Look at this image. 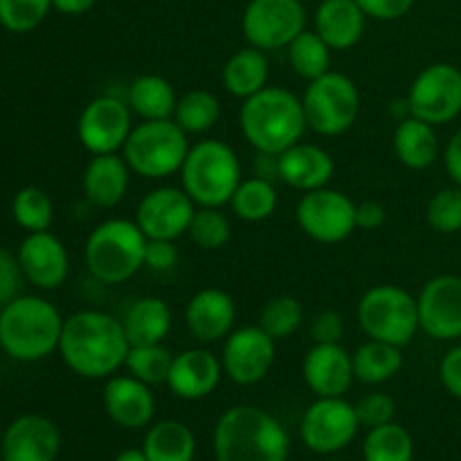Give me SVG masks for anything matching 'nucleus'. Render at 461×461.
Returning <instances> with one entry per match:
<instances>
[{
  "instance_id": "obj_29",
  "label": "nucleus",
  "mask_w": 461,
  "mask_h": 461,
  "mask_svg": "<svg viewBox=\"0 0 461 461\" xmlns=\"http://www.w3.org/2000/svg\"><path fill=\"white\" fill-rule=\"evenodd\" d=\"M270 66L264 50L243 48L234 52L223 66V86L230 95L239 99H248L266 88L268 84Z\"/></svg>"
},
{
  "instance_id": "obj_5",
  "label": "nucleus",
  "mask_w": 461,
  "mask_h": 461,
  "mask_svg": "<svg viewBox=\"0 0 461 461\" xmlns=\"http://www.w3.org/2000/svg\"><path fill=\"white\" fill-rule=\"evenodd\" d=\"M147 241L135 221H104L88 234L84 248L86 268L102 284L126 282L144 266Z\"/></svg>"
},
{
  "instance_id": "obj_36",
  "label": "nucleus",
  "mask_w": 461,
  "mask_h": 461,
  "mask_svg": "<svg viewBox=\"0 0 461 461\" xmlns=\"http://www.w3.org/2000/svg\"><path fill=\"white\" fill-rule=\"evenodd\" d=\"M221 104L210 90H189L176 104L174 120L185 133H205L219 122Z\"/></svg>"
},
{
  "instance_id": "obj_1",
  "label": "nucleus",
  "mask_w": 461,
  "mask_h": 461,
  "mask_svg": "<svg viewBox=\"0 0 461 461\" xmlns=\"http://www.w3.org/2000/svg\"><path fill=\"white\" fill-rule=\"evenodd\" d=\"M131 342L122 320L104 311H79L63 320L59 354L81 378H111L126 365Z\"/></svg>"
},
{
  "instance_id": "obj_48",
  "label": "nucleus",
  "mask_w": 461,
  "mask_h": 461,
  "mask_svg": "<svg viewBox=\"0 0 461 461\" xmlns=\"http://www.w3.org/2000/svg\"><path fill=\"white\" fill-rule=\"evenodd\" d=\"M441 385L450 396L461 401V342L441 358L439 365Z\"/></svg>"
},
{
  "instance_id": "obj_8",
  "label": "nucleus",
  "mask_w": 461,
  "mask_h": 461,
  "mask_svg": "<svg viewBox=\"0 0 461 461\" xmlns=\"http://www.w3.org/2000/svg\"><path fill=\"white\" fill-rule=\"evenodd\" d=\"M358 322L369 340L405 347L421 329L417 297L392 284L369 288L358 302Z\"/></svg>"
},
{
  "instance_id": "obj_40",
  "label": "nucleus",
  "mask_w": 461,
  "mask_h": 461,
  "mask_svg": "<svg viewBox=\"0 0 461 461\" xmlns=\"http://www.w3.org/2000/svg\"><path fill=\"white\" fill-rule=\"evenodd\" d=\"M187 234L203 250H219L230 241L232 228H230L228 216L219 212V207H198L194 212Z\"/></svg>"
},
{
  "instance_id": "obj_42",
  "label": "nucleus",
  "mask_w": 461,
  "mask_h": 461,
  "mask_svg": "<svg viewBox=\"0 0 461 461\" xmlns=\"http://www.w3.org/2000/svg\"><path fill=\"white\" fill-rule=\"evenodd\" d=\"M430 228L439 234H455L461 230V187L439 189L426 210Z\"/></svg>"
},
{
  "instance_id": "obj_14",
  "label": "nucleus",
  "mask_w": 461,
  "mask_h": 461,
  "mask_svg": "<svg viewBox=\"0 0 461 461\" xmlns=\"http://www.w3.org/2000/svg\"><path fill=\"white\" fill-rule=\"evenodd\" d=\"M131 131V108L113 95L95 97L88 106L81 111L77 122V135L86 151L93 156L102 153H117L124 149Z\"/></svg>"
},
{
  "instance_id": "obj_32",
  "label": "nucleus",
  "mask_w": 461,
  "mask_h": 461,
  "mask_svg": "<svg viewBox=\"0 0 461 461\" xmlns=\"http://www.w3.org/2000/svg\"><path fill=\"white\" fill-rule=\"evenodd\" d=\"M351 360H354V376L367 385H381L394 378L403 367L401 347L381 340H369L360 345L356 354H351Z\"/></svg>"
},
{
  "instance_id": "obj_3",
  "label": "nucleus",
  "mask_w": 461,
  "mask_h": 461,
  "mask_svg": "<svg viewBox=\"0 0 461 461\" xmlns=\"http://www.w3.org/2000/svg\"><path fill=\"white\" fill-rule=\"evenodd\" d=\"M63 318L52 302L18 295L0 309V349L18 363H39L59 351Z\"/></svg>"
},
{
  "instance_id": "obj_18",
  "label": "nucleus",
  "mask_w": 461,
  "mask_h": 461,
  "mask_svg": "<svg viewBox=\"0 0 461 461\" xmlns=\"http://www.w3.org/2000/svg\"><path fill=\"white\" fill-rule=\"evenodd\" d=\"M16 259L23 277L41 291H57L70 270L66 246L48 230L27 234L18 248Z\"/></svg>"
},
{
  "instance_id": "obj_54",
  "label": "nucleus",
  "mask_w": 461,
  "mask_h": 461,
  "mask_svg": "<svg viewBox=\"0 0 461 461\" xmlns=\"http://www.w3.org/2000/svg\"><path fill=\"white\" fill-rule=\"evenodd\" d=\"M329 461H345V459H329Z\"/></svg>"
},
{
  "instance_id": "obj_9",
  "label": "nucleus",
  "mask_w": 461,
  "mask_h": 461,
  "mask_svg": "<svg viewBox=\"0 0 461 461\" xmlns=\"http://www.w3.org/2000/svg\"><path fill=\"white\" fill-rule=\"evenodd\" d=\"M304 117L309 129L320 135H342L356 124L360 113L358 86L342 72H324L306 88Z\"/></svg>"
},
{
  "instance_id": "obj_49",
  "label": "nucleus",
  "mask_w": 461,
  "mask_h": 461,
  "mask_svg": "<svg viewBox=\"0 0 461 461\" xmlns=\"http://www.w3.org/2000/svg\"><path fill=\"white\" fill-rule=\"evenodd\" d=\"M387 219L385 207L378 201H363L356 205V228L378 230Z\"/></svg>"
},
{
  "instance_id": "obj_34",
  "label": "nucleus",
  "mask_w": 461,
  "mask_h": 461,
  "mask_svg": "<svg viewBox=\"0 0 461 461\" xmlns=\"http://www.w3.org/2000/svg\"><path fill=\"white\" fill-rule=\"evenodd\" d=\"M363 457L365 461H412V435L394 421L372 428L363 441Z\"/></svg>"
},
{
  "instance_id": "obj_10",
  "label": "nucleus",
  "mask_w": 461,
  "mask_h": 461,
  "mask_svg": "<svg viewBox=\"0 0 461 461\" xmlns=\"http://www.w3.org/2000/svg\"><path fill=\"white\" fill-rule=\"evenodd\" d=\"M410 115L441 126L461 113V70L453 63H432L423 68L408 93Z\"/></svg>"
},
{
  "instance_id": "obj_16",
  "label": "nucleus",
  "mask_w": 461,
  "mask_h": 461,
  "mask_svg": "<svg viewBox=\"0 0 461 461\" xmlns=\"http://www.w3.org/2000/svg\"><path fill=\"white\" fill-rule=\"evenodd\" d=\"M275 363V340L261 327H243L225 338L221 365L237 385H255L268 376Z\"/></svg>"
},
{
  "instance_id": "obj_7",
  "label": "nucleus",
  "mask_w": 461,
  "mask_h": 461,
  "mask_svg": "<svg viewBox=\"0 0 461 461\" xmlns=\"http://www.w3.org/2000/svg\"><path fill=\"white\" fill-rule=\"evenodd\" d=\"M187 153V133L174 117L144 120L131 131L124 144V160L129 169L149 180H160L180 171Z\"/></svg>"
},
{
  "instance_id": "obj_30",
  "label": "nucleus",
  "mask_w": 461,
  "mask_h": 461,
  "mask_svg": "<svg viewBox=\"0 0 461 461\" xmlns=\"http://www.w3.org/2000/svg\"><path fill=\"white\" fill-rule=\"evenodd\" d=\"M142 450L149 461H194L196 459V437L185 423L165 419L149 428Z\"/></svg>"
},
{
  "instance_id": "obj_33",
  "label": "nucleus",
  "mask_w": 461,
  "mask_h": 461,
  "mask_svg": "<svg viewBox=\"0 0 461 461\" xmlns=\"http://www.w3.org/2000/svg\"><path fill=\"white\" fill-rule=\"evenodd\" d=\"M230 205L241 221L259 223L277 210V189H275L273 180L259 178V176L241 180Z\"/></svg>"
},
{
  "instance_id": "obj_53",
  "label": "nucleus",
  "mask_w": 461,
  "mask_h": 461,
  "mask_svg": "<svg viewBox=\"0 0 461 461\" xmlns=\"http://www.w3.org/2000/svg\"><path fill=\"white\" fill-rule=\"evenodd\" d=\"M0 457H3V435H0Z\"/></svg>"
},
{
  "instance_id": "obj_19",
  "label": "nucleus",
  "mask_w": 461,
  "mask_h": 461,
  "mask_svg": "<svg viewBox=\"0 0 461 461\" xmlns=\"http://www.w3.org/2000/svg\"><path fill=\"white\" fill-rule=\"evenodd\" d=\"M61 432L43 414H23L3 432V461H57Z\"/></svg>"
},
{
  "instance_id": "obj_6",
  "label": "nucleus",
  "mask_w": 461,
  "mask_h": 461,
  "mask_svg": "<svg viewBox=\"0 0 461 461\" xmlns=\"http://www.w3.org/2000/svg\"><path fill=\"white\" fill-rule=\"evenodd\" d=\"M180 176L183 189L198 207H221L232 201L241 183V162L230 144L203 140L189 147Z\"/></svg>"
},
{
  "instance_id": "obj_20",
  "label": "nucleus",
  "mask_w": 461,
  "mask_h": 461,
  "mask_svg": "<svg viewBox=\"0 0 461 461\" xmlns=\"http://www.w3.org/2000/svg\"><path fill=\"white\" fill-rule=\"evenodd\" d=\"M104 410L115 426L126 430L147 428L156 417L151 385L135 376H111L104 387Z\"/></svg>"
},
{
  "instance_id": "obj_51",
  "label": "nucleus",
  "mask_w": 461,
  "mask_h": 461,
  "mask_svg": "<svg viewBox=\"0 0 461 461\" xmlns=\"http://www.w3.org/2000/svg\"><path fill=\"white\" fill-rule=\"evenodd\" d=\"M95 3H97V0H52V7L57 9V12L68 14V16H81V14H86L88 9H93Z\"/></svg>"
},
{
  "instance_id": "obj_27",
  "label": "nucleus",
  "mask_w": 461,
  "mask_h": 461,
  "mask_svg": "<svg viewBox=\"0 0 461 461\" xmlns=\"http://www.w3.org/2000/svg\"><path fill=\"white\" fill-rule=\"evenodd\" d=\"M122 324L131 347L160 345L171 331V309L160 297H140L129 306Z\"/></svg>"
},
{
  "instance_id": "obj_2",
  "label": "nucleus",
  "mask_w": 461,
  "mask_h": 461,
  "mask_svg": "<svg viewBox=\"0 0 461 461\" xmlns=\"http://www.w3.org/2000/svg\"><path fill=\"white\" fill-rule=\"evenodd\" d=\"M216 461H286L291 439L286 428L266 410L234 405L214 426Z\"/></svg>"
},
{
  "instance_id": "obj_17",
  "label": "nucleus",
  "mask_w": 461,
  "mask_h": 461,
  "mask_svg": "<svg viewBox=\"0 0 461 461\" xmlns=\"http://www.w3.org/2000/svg\"><path fill=\"white\" fill-rule=\"evenodd\" d=\"M196 212V203L185 189L158 187L140 201L135 212V223L147 239H165L176 241L189 230Z\"/></svg>"
},
{
  "instance_id": "obj_11",
  "label": "nucleus",
  "mask_w": 461,
  "mask_h": 461,
  "mask_svg": "<svg viewBox=\"0 0 461 461\" xmlns=\"http://www.w3.org/2000/svg\"><path fill=\"white\" fill-rule=\"evenodd\" d=\"M297 225L318 243H340L354 234L356 203L338 189H313L300 198L295 210Z\"/></svg>"
},
{
  "instance_id": "obj_45",
  "label": "nucleus",
  "mask_w": 461,
  "mask_h": 461,
  "mask_svg": "<svg viewBox=\"0 0 461 461\" xmlns=\"http://www.w3.org/2000/svg\"><path fill=\"white\" fill-rule=\"evenodd\" d=\"M21 279L23 273L21 266H18V259L12 252L0 248V309H5L14 297H18Z\"/></svg>"
},
{
  "instance_id": "obj_35",
  "label": "nucleus",
  "mask_w": 461,
  "mask_h": 461,
  "mask_svg": "<svg viewBox=\"0 0 461 461\" xmlns=\"http://www.w3.org/2000/svg\"><path fill=\"white\" fill-rule=\"evenodd\" d=\"M288 61L295 75L313 81L329 72L331 66V48L322 41L318 32H302L288 45Z\"/></svg>"
},
{
  "instance_id": "obj_50",
  "label": "nucleus",
  "mask_w": 461,
  "mask_h": 461,
  "mask_svg": "<svg viewBox=\"0 0 461 461\" xmlns=\"http://www.w3.org/2000/svg\"><path fill=\"white\" fill-rule=\"evenodd\" d=\"M444 165L448 171L450 180H453L457 187H461V129L455 131L453 138L448 140L444 149Z\"/></svg>"
},
{
  "instance_id": "obj_52",
  "label": "nucleus",
  "mask_w": 461,
  "mask_h": 461,
  "mask_svg": "<svg viewBox=\"0 0 461 461\" xmlns=\"http://www.w3.org/2000/svg\"><path fill=\"white\" fill-rule=\"evenodd\" d=\"M115 461H149L142 448H124L122 453H117Z\"/></svg>"
},
{
  "instance_id": "obj_55",
  "label": "nucleus",
  "mask_w": 461,
  "mask_h": 461,
  "mask_svg": "<svg viewBox=\"0 0 461 461\" xmlns=\"http://www.w3.org/2000/svg\"><path fill=\"white\" fill-rule=\"evenodd\" d=\"M0 461H3V459H0Z\"/></svg>"
},
{
  "instance_id": "obj_13",
  "label": "nucleus",
  "mask_w": 461,
  "mask_h": 461,
  "mask_svg": "<svg viewBox=\"0 0 461 461\" xmlns=\"http://www.w3.org/2000/svg\"><path fill=\"white\" fill-rule=\"evenodd\" d=\"M306 14L300 0H250L243 12V36L252 48H288L304 32Z\"/></svg>"
},
{
  "instance_id": "obj_12",
  "label": "nucleus",
  "mask_w": 461,
  "mask_h": 461,
  "mask_svg": "<svg viewBox=\"0 0 461 461\" xmlns=\"http://www.w3.org/2000/svg\"><path fill=\"white\" fill-rule=\"evenodd\" d=\"M358 414L356 405L342 396L318 399L304 412L300 437L311 453L333 455L345 450L358 435Z\"/></svg>"
},
{
  "instance_id": "obj_46",
  "label": "nucleus",
  "mask_w": 461,
  "mask_h": 461,
  "mask_svg": "<svg viewBox=\"0 0 461 461\" xmlns=\"http://www.w3.org/2000/svg\"><path fill=\"white\" fill-rule=\"evenodd\" d=\"M178 261V248L174 241H165V239H149L147 252H144V266L153 273H167Z\"/></svg>"
},
{
  "instance_id": "obj_28",
  "label": "nucleus",
  "mask_w": 461,
  "mask_h": 461,
  "mask_svg": "<svg viewBox=\"0 0 461 461\" xmlns=\"http://www.w3.org/2000/svg\"><path fill=\"white\" fill-rule=\"evenodd\" d=\"M394 151L408 169L421 171L439 158V140L435 126L417 117H405L394 131Z\"/></svg>"
},
{
  "instance_id": "obj_25",
  "label": "nucleus",
  "mask_w": 461,
  "mask_h": 461,
  "mask_svg": "<svg viewBox=\"0 0 461 461\" xmlns=\"http://www.w3.org/2000/svg\"><path fill=\"white\" fill-rule=\"evenodd\" d=\"M129 176L131 169L124 156H117V153L93 156V160L86 165L84 180H81L84 196L102 210L120 205L129 189Z\"/></svg>"
},
{
  "instance_id": "obj_15",
  "label": "nucleus",
  "mask_w": 461,
  "mask_h": 461,
  "mask_svg": "<svg viewBox=\"0 0 461 461\" xmlns=\"http://www.w3.org/2000/svg\"><path fill=\"white\" fill-rule=\"evenodd\" d=\"M419 327L439 342L461 340V277L439 275L417 297Z\"/></svg>"
},
{
  "instance_id": "obj_26",
  "label": "nucleus",
  "mask_w": 461,
  "mask_h": 461,
  "mask_svg": "<svg viewBox=\"0 0 461 461\" xmlns=\"http://www.w3.org/2000/svg\"><path fill=\"white\" fill-rule=\"evenodd\" d=\"M365 14L356 0H322L315 12V32L331 50H349L360 41Z\"/></svg>"
},
{
  "instance_id": "obj_39",
  "label": "nucleus",
  "mask_w": 461,
  "mask_h": 461,
  "mask_svg": "<svg viewBox=\"0 0 461 461\" xmlns=\"http://www.w3.org/2000/svg\"><path fill=\"white\" fill-rule=\"evenodd\" d=\"M304 311L302 304L291 295H282L270 300L259 315V327L268 333L273 340H284L300 329Z\"/></svg>"
},
{
  "instance_id": "obj_47",
  "label": "nucleus",
  "mask_w": 461,
  "mask_h": 461,
  "mask_svg": "<svg viewBox=\"0 0 461 461\" xmlns=\"http://www.w3.org/2000/svg\"><path fill=\"white\" fill-rule=\"evenodd\" d=\"M365 16L376 21H396L412 9L414 0H356Z\"/></svg>"
},
{
  "instance_id": "obj_23",
  "label": "nucleus",
  "mask_w": 461,
  "mask_h": 461,
  "mask_svg": "<svg viewBox=\"0 0 461 461\" xmlns=\"http://www.w3.org/2000/svg\"><path fill=\"white\" fill-rule=\"evenodd\" d=\"M221 376H223L221 358L207 349H187L174 356L167 387L178 399L201 401L219 387Z\"/></svg>"
},
{
  "instance_id": "obj_24",
  "label": "nucleus",
  "mask_w": 461,
  "mask_h": 461,
  "mask_svg": "<svg viewBox=\"0 0 461 461\" xmlns=\"http://www.w3.org/2000/svg\"><path fill=\"white\" fill-rule=\"evenodd\" d=\"M279 178L293 189L300 192H313V189L327 187L333 178V158L327 149L318 144L297 142L277 156Z\"/></svg>"
},
{
  "instance_id": "obj_22",
  "label": "nucleus",
  "mask_w": 461,
  "mask_h": 461,
  "mask_svg": "<svg viewBox=\"0 0 461 461\" xmlns=\"http://www.w3.org/2000/svg\"><path fill=\"white\" fill-rule=\"evenodd\" d=\"M237 322L234 300L221 288H203L185 309V324L198 342H219L232 333Z\"/></svg>"
},
{
  "instance_id": "obj_21",
  "label": "nucleus",
  "mask_w": 461,
  "mask_h": 461,
  "mask_svg": "<svg viewBox=\"0 0 461 461\" xmlns=\"http://www.w3.org/2000/svg\"><path fill=\"white\" fill-rule=\"evenodd\" d=\"M304 383L318 399L329 396H345L354 383V360L351 354L340 347V342L333 345H315L306 354L302 365Z\"/></svg>"
},
{
  "instance_id": "obj_4",
  "label": "nucleus",
  "mask_w": 461,
  "mask_h": 461,
  "mask_svg": "<svg viewBox=\"0 0 461 461\" xmlns=\"http://www.w3.org/2000/svg\"><path fill=\"white\" fill-rule=\"evenodd\" d=\"M241 133L259 153L279 156L293 144L302 142L306 131V117L302 99L291 90L266 86L252 97L243 99L239 111Z\"/></svg>"
},
{
  "instance_id": "obj_44",
  "label": "nucleus",
  "mask_w": 461,
  "mask_h": 461,
  "mask_svg": "<svg viewBox=\"0 0 461 461\" xmlns=\"http://www.w3.org/2000/svg\"><path fill=\"white\" fill-rule=\"evenodd\" d=\"M342 333H345V320L338 311H320L318 315L311 322V338L315 340V345H333V342H340Z\"/></svg>"
},
{
  "instance_id": "obj_43",
  "label": "nucleus",
  "mask_w": 461,
  "mask_h": 461,
  "mask_svg": "<svg viewBox=\"0 0 461 461\" xmlns=\"http://www.w3.org/2000/svg\"><path fill=\"white\" fill-rule=\"evenodd\" d=\"M356 414H358L360 426L372 430V428L385 426V423L394 421L396 403L390 394L372 392V394L363 396V399L356 403Z\"/></svg>"
},
{
  "instance_id": "obj_38",
  "label": "nucleus",
  "mask_w": 461,
  "mask_h": 461,
  "mask_svg": "<svg viewBox=\"0 0 461 461\" xmlns=\"http://www.w3.org/2000/svg\"><path fill=\"white\" fill-rule=\"evenodd\" d=\"M14 221L27 232H43L52 225L54 205L41 187H23L12 203Z\"/></svg>"
},
{
  "instance_id": "obj_31",
  "label": "nucleus",
  "mask_w": 461,
  "mask_h": 461,
  "mask_svg": "<svg viewBox=\"0 0 461 461\" xmlns=\"http://www.w3.org/2000/svg\"><path fill=\"white\" fill-rule=\"evenodd\" d=\"M176 104L174 86L160 75H142L129 86V108L142 120H169Z\"/></svg>"
},
{
  "instance_id": "obj_41",
  "label": "nucleus",
  "mask_w": 461,
  "mask_h": 461,
  "mask_svg": "<svg viewBox=\"0 0 461 461\" xmlns=\"http://www.w3.org/2000/svg\"><path fill=\"white\" fill-rule=\"evenodd\" d=\"M52 9V0H0V25L14 34L36 30Z\"/></svg>"
},
{
  "instance_id": "obj_37",
  "label": "nucleus",
  "mask_w": 461,
  "mask_h": 461,
  "mask_svg": "<svg viewBox=\"0 0 461 461\" xmlns=\"http://www.w3.org/2000/svg\"><path fill=\"white\" fill-rule=\"evenodd\" d=\"M174 363V354L165 345H142L131 347L126 356V369L131 376L140 378L147 385H162L167 383Z\"/></svg>"
}]
</instances>
